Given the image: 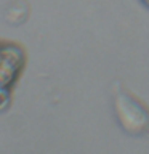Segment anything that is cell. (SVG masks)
Returning <instances> with one entry per match:
<instances>
[{"label": "cell", "instance_id": "cell-1", "mask_svg": "<svg viewBox=\"0 0 149 154\" xmlns=\"http://www.w3.org/2000/svg\"><path fill=\"white\" fill-rule=\"evenodd\" d=\"M114 112L119 125L125 133L132 137H147L149 135V109L128 91H115Z\"/></svg>", "mask_w": 149, "mask_h": 154}, {"label": "cell", "instance_id": "cell-2", "mask_svg": "<svg viewBox=\"0 0 149 154\" xmlns=\"http://www.w3.org/2000/svg\"><path fill=\"white\" fill-rule=\"evenodd\" d=\"M141 3H143L146 8H149V0H141Z\"/></svg>", "mask_w": 149, "mask_h": 154}]
</instances>
